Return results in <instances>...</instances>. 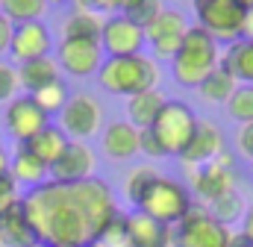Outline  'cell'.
<instances>
[{"instance_id": "cell-15", "label": "cell", "mask_w": 253, "mask_h": 247, "mask_svg": "<svg viewBox=\"0 0 253 247\" xmlns=\"http://www.w3.org/2000/svg\"><path fill=\"white\" fill-rule=\"evenodd\" d=\"M50 47H53L50 30H47L42 21L15 24V30H12V41H9V56L18 62V65H24V62H30V59L50 56Z\"/></svg>"}, {"instance_id": "cell-42", "label": "cell", "mask_w": 253, "mask_h": 247, "mask_svg": "<svg viewBox=\"0 0 253 247\" xmlns=\"http://www.w3.org/2000/svg\"><path fill=\"white\" fill-rule=\"evenodd\" d=\"M9 174V153L0 147V177H6Z\"/></svg>"}, {"instance_id": "cell-26", "label": "cell", "mask_w": 253, "mask_h": 247, "mask_svg": "<svg viewBox=\"0 0 253 247\" xmlns=\"http://www.w3.org/2000/svg\"><path fill=\"white\" fill-rule=\"evenodd\" d=\"M236 80L227 74V71H221V68H215L200 85H197V91H200V97L206 100V103H227L230 97H233V91H236Z\"/></svg>"}, {"instance_id": "cell-47", "label": "cell", "mask_w": 253, "mask_h": 247, "mask_svg": "<svg viewBox=\"0 0 253 247\" xmlns=\"http://www.w3.org/2000/svg\"><path fill=\"white\" fill-rule=\"evenodd\" d=\"M30 247H50V245H44V242H36V245H30Z\"/></svg>"}, {"instance_id": "cell-6", "label": "cell", "mask_w": 253, "mask_h": 247, "mask_svg": "<svg viewBox=\"0 0 253 247\" xmlns=\"http://www.w3.org/2000/svg\"><path fill=\"white\" fill-rule=\"evenodd\" d=\"M191 206H194V200H191L189 188L183 183H177V180H171V177H162V174H159L156 183L147 188V194H144V200H141L138 209L147 212L150 218H156V221L174 227Z\"/></svg>"}, {"instance_id": "cell-7", "label": "cell", "mask_w": 253, "mask_h": 247, "mask_svg": "<svg viewBox=\"0 0 253 247\" xmlns=\"http://www.w3.org/2000/svg\"><path fill=\"white\" fill-rule=\"evenodd\" d=\"M100 126H103V109L97 97H91L88 91H77L68 97V103L59 112V129L71 141H85L94 132H100Z\"/></svg>"}, {"instance_id": "cell-5", "label": "cell", "mask_w": 253, "mask_h": 247, "mask_svg": "<svg viewBox=\"0 0 253 247\" xmlns=\"http://www.w3.org/2000/svg\"><path fill=\"white\" fill-rule=\"evenodd\" d=\"M147 129L156 135L165 156H180L197 129V118L183 100H168L162 106V112L156 115L153 126H147Z\"/></svg>"}, {"instance_id": "cell-1", "label": "cell", "mask_w": 253, "mask_h": 247, "mask_svg": "<svg viewBox=\"0 0 253 247\" xmlns=\"http://www.w3.org/2000/svg\"><path fill=\"white\" fill-rule=\"evenodd\" d=\"M24 215L36 239L50 247H85L100 239L106 224L118 215L112 188L91 177L77 185L47 183L21 197Z\"/></svg>"}, {"instance_id": "cell-18", "label": "cell", "mask_w": 253, "mask_h": 247, "mask_svg": "<svg viewBox=\"0 0 253 247\" xmlns=\"http://www.w3.org/2000/svg\"><path fill=\"white\" fill-rule=\"evenodd\" d=\"M100 147H103V153H106L112 162H126V159L138 156V129L129 121L109 124V126L103 129Z\"/></svg>"}, {"instance_id": "cell-41", "label": "cell", "mask_w": 253, "mask_h": 247, "mask_svg": "<svg viewBox=\"0 0 253 247\" xmlns=\"http://www.w3.org/2000/svg\"><path fill=\"white\" fill-rule=\"evenodd\" d=\"M242 233L253 242V209H248V212H245V218H242Z\"/></svg>"}, {"instance_id": "cell-44", "label": "cell", "mask_w": 253, "mask_h": 247, "mask_svg": "<svg viewBox=\"0 0 253 247\" xmlns=\"http://www.w3.org/2000/svg\"><path fill=\"white\" fill-rule=\"evenodd\" d=\"M85 247H106L103 242H91V245H85Z\"/></svg>"}, {"instance_id": "cell-30", "label": "cell", "mask_w": 253, "mask_h": 247, "mask_svg": "<svg viewBox=\"0 0 253 247\" xmlns=\"http://www.w3.org/2000/svg\"><path fill=\"white\" fill-rule=\"evenodd\" d=\"M68 88H65V82L62 80H56V82H50V85H44L42 91H36L33 94V100L39 103V109L50 118V115H59L62 112V106L68 103Z\"/></svg>"}, {"instance_id": "cell-36", "label": "cell", "mask_w": 253, "mask_h": 247, "mask_svg": "<svg viewBox=\"0 0 253 247\" xmlns=\"http://www.w3.org/2000/svg\"><path fill=\"white\" fill-rule=\"evenodd\" d=\"M138 153H144L150 159H165V150L159 147V141L150 129H138Z\"/></svg>"}, {"instance_id": "cell-38", "label": "cell", "mask_w": 253, "mask_h": 247, "mask_svg": "<svg viewBox=\"0 0 253 247\" xmlns=\"http://www.w3.org/2000/svg\"><path fill=\"white\" fill-rule=\"evenodd\" d=\"M12 30H15V24L0 12V56L9 50V41H12Z\"/></svg>"}, {"instance_id": "cell-32", "label": "cell", "mask_w": 253, "mask_h": 247, "mask_svg": "<svg viewBox=\"0 0 253 247\" xmlns=\"http://www.w3.org/2000/svg\"><path fill=\"white\" fill-rule=\"evenodd\" d=\"M165 6H162V0H124V12L129 21H135L138 27H147L159 12H162Z\"/></svg>"}, {"instance_id": "cell-40", "label": "cell", "mask_w": 253, "mask_h": 247, "mask_svg": "<svg viewBox=\"0 0 253 247\" xmlns=\"http://www.w3.org/2000/svg\"><path fill=\"white\" fill-rule=\"evenodd\" d=\"M227 247H253V242L245 236V233H230V242Z\"/></svg>"}, {"instance_id": "cell-17", "label": "cell", "mask_w": 253, "mask_h": 247, "mask_svg": "<svg viewBox=\"0 0 253 247\" xmlns=\"http://www.w3.org/2000/svg\"><path fill=\"white\" fill-rule=\"evenodd\" d=\"M126 247H171V227L135 209L126 215Z\"/></svg>"}, {"instance_id": "cell-25", "label": "cell", "mask_w": 253, "mask_h": 247, "mask_svg": "<svg viewBox=\"0 0 253 247\" xmlns=\"http://www.w3.org/2000/svg\"><path fill=\"white\" fill-rule=\"evenodd\" d=\"M103 21H106V18L97 15V12L74 9L62 24V39H88V41H100Z\"/></svg>"}, {"instance_id": "cell-4", "label": "cell", "mask_w": 253, "mask_h": 247, "mask_svg": "<svg viewBox=\"0 0 253 247\" xmlns=\"http://www.w3.org/2000/svg\"><path fill=\"white\" fill-rule=\"evenodd\" d=\"M230 227H224L206 206H191L171 227V247H227Z\"/></svg>"}, {"instance_id": "cell-8", "label": "cell", "mask_w": 253, "mask_h": 247, "mask_svg": "<svg viewBox=\"0 0 253 247\" xmlns=\"http://www.w3.org/2000/svg\"><path fill=\"white\" fill-rule=\"evenodd\" d=\"M189 33V24H186V15L177 12V9H162L147 27H144V39L153 50V59H174L183 39Z\"/></svg>"}, {"instance_id": "cell-11", "label": "cell", "mask_w": 253, "mask_h": 247, "mask_svg": "<svg viewBox=\"0 0 253 247\" xmlns=\"http://www.w3.org/2000/svg\"><path fill=\"white\" fill-rule=\"evenodd\" d=\"M3 124H6V132L18 144H27L33 135H39L50 124V118L39 109V103L33 100V94H21V97H15V100L6 103Z\"/></svg>"}, {"instance_id": "cell-9", "label": "cell", "mask_w": 253, "mask_h": 247, "mask_svg": "<svg viewBox=\"0 0 253 247\" xmlns=\"http://www.w3.org/2000/svg\"><path fill=\"white\" fill-rule=\"evenodd\" d=\"M197 9V27H203L215 41H239L242 39V18H245V9L236 3V0H212V3H203V6H194Z\"/></svg>"}, {"instance_id": "cell-22", "label": "cell", "mask_w": 253, "mask_h": 247, "mask_svg": "<svg viewBox=\"0 0 253 247\" xmlns=\"http://www.w3.org/2000/svg\"><path fill=\"white\" fill-rule=\"evenodd\" d=\"M165 103H168V100H165V94H162L159 88L132 94V97H126V121L132 124L135 129H147V126H153L156 115L162 112Z\"/></svg>"}, {"instance_id": "cell-24", "label": "cell", "mask_w": 253, "mask_h": 247, "mask_svg": "<svg viewBox=\"0 0 253 247\" xmlns=\"http://www.w3.org/2000/svg\"><path fill=\"white\" fill-rule=\"evenodd\" d=\"M68 141H71V138L65 135L59 126L47 124V126L39 132V135H33V138L27 141V150H30V153H36V156H39V159H42V162L50 168V165H53V162L62 156V150L68 147Z\"/></svg>"}, {"instance_id": "cell-16", "label": "cell", "mask_w": 253, "mask_h": 247, "mask_svg": "<svg viewBox=\"0 0 253 247\" xmlns=\"http://www.w3.org/2000/svg\"><path fill=\"white\" fill-rule=\"evenodd\" d=\"M221 153H224V135H221L218 124L197 121V129H194L191 141L186 144V150L180 153V162H183V168L194 171V168H200V165L215 162Z\"/></svg>"}, {"instance_id": "cell-35", "label": "cell", "mask_w": 253, "mask_h": 247, "mask_svg": "<svg viewBox=\"0 0 253 247\" xmlns=\"http://www.w3.org/2000/svg\"><path fill=\"white\" fill-rule=\"evenodd\" d=\"M21 203V191H18V183L6 174V177H0V215L6 212V209H12V206H18Z\"/></svg>"}, {"instance_id": "cell-45", "label": "cell", "mask_w": 253, "mask_h": 247, "mask_svg": "<svg viewBox=\"0 0 253 247\" xmlns=\"http://www.w3.org/2000/svg\"><path fill=\"white\" fill-rule=\"evenodd\" d=\"M203 3H212V0H194V6H203Z\"/></svg>"}, {"instance_id": "cell-31", "label": "cell", "mask_w": 253, "mask_h": 247, "mask_svg": "<svg viewBox=\"0 0 253 247\" xmlns=\"http://www.w3.org/2000/svg\"><path fill=\"white\" fill-rule=\"evenodd\" d=\"M227 112L230 118L239 124H251L253 121V85H236L233 97L227 100Z\"/></svg>"}, {"instance_id": "cell-29", "label": "cell", "mask_w": 253, "mask_h": 247, "mask_svg": "<svg viewBox=\"0 0 253 247\" xmlns=\"http://www.w3.org/2000/svg\"><path fill=\"white\" fill-rule=\"evenodd\" d=\"M209 212H212L224 227H230V224H236V221L245 218L248 206H245V197H242L239 191H227L224 197H218V200L209 203Z\"/></svg>"}, {"instance_id": "cell-23", "label": "cell", "mask_w": 253, "mask_h": 247, "mask_svg": "<svg viewBox=\"0 0 253 247\" xmlns=\"http://www.w3.org/2000/svg\"><path fill=\"white\" fill-rule=\"evenodd\" d=\"M59 71L62 68L53 56H42V59H30L24 65H18V80H21V88H27V94H36L44 85L56 82Z\"/></svg>"}, {"instance_id": "cell-46", "label": "cell", "mask_w": 253, "mask_h": 247, "mask_svg": "<svg viewBox=\"0 0 253 247\" xmlns=\"http://www.w3.org/2000/svg\"><path fill=\"white\" fill-rule=\"evenodd\" d=\"M47 3H56V6H62V3H68V0H47Z\"/></svg>"}, {"instance_id": "cell-28", "label": "cell", "mask_w": 253, "mask_h": 247, "mask_svg": "<svg viewBox=\"0 0 253 247\" xmlns=\"http://www.w3.org/2000/svg\"><path fill=\"white\" fill-rule=\"evenodd\" d=\"M0 12L12 24L42 21V15L47 12V0H0Z\"/></svg>"}, {"instance_id": "cell-13", "label": "cell", "mask_w": 253, "mask_h": 247, "mask_svg": "<svg viewBox=\"0 0 253 247\" xmlns=\"http://www.w3.org/2000/svg\"><path fill=\"white\" fill-rule=\"evenodd\" d=\"M97 159L91 153V147L85 141H68V147L62 150V156L50 165V183L59 185H77L94 177Z\"/></svg>"}, {"instance_id": "cell-48", "label": "cell", "mask_w": 253, "mask_h": 247, "mask_svg": "<svg viewBox=\"0 0 253 247\" xmlns=\"http://www.w3.org/2000/svg\"><path fill=\"white\" fill-rule=\"evenodd\" d=\"M0 247H3V245H0Z\"/></svg>"}, {"instance_id": "cell-2", "label": "cell", "mask_w": 253, "mask_h": 247, "mask_svg": "<svg viewBox=\"0 0 253 247\" xmlns=\"http://www.w3.org/2000/svg\"><path fill=\"white\" fill-rule=\"evenodd\" d=\"M97 82L109 94L132 97V94L156 88V82H159V65H156L153 56H144V53H135V56H109V59H103L100 71H97Z\"/></svg>"}, {"instance_id": "cell-43", "label": "cell", "mask_w": 253, "mask_h": 247, "mask_svg": "<svg viewBox=\"0 0 253 247\" xmlns=\"http://www.w3.org/2000/svg\"><path fill=\"white\" fill-rule=\"evenodd\" d=\"M236 3H239L242 9H253V0H236Z\"/></svg>"}, {"instance_id": "cell-3", "label": "cell", "mask_w": 253, "mask_h": 247, "mask_svg": "<svg viewBox=\"0 0 253 247\" xmlns=\"http://www.w3.org/2000/svg\"><path fill=\"white\" fill-rule=\"evenodd\" d=\"M221 59V47L218 41L203 30V27H189L177 56L171 59V71H174V80L186 88H197L215 68Z\"/></svg>"}, {"instance_id": "cell-27", "label": "cell", "mask_w": 253, "mask_h": 247, "mask_svg": "<svg viewBox=\"0 0 253 247\" xmlns=\"http://www.w3.org/2000/svg\"><path fill=\"white\" fill-rule=\"evenodd\" d=\"M156 177H159V171L153 165H135V168H129V174H126V180H124V197L135 209L141 206L147 188L156 183Z\"/></svg>"}, {"instance_id": "cell-10", "label": "cell", "mask_w": 253, "mask_h": 247, "mask_svg": "<svg viewBox=\"0 0 253 247\" xmlns=\"http://www.w3.org/2000/svg\"><path fill=\"white\" fill-rule=\"evenodd\" d=\"M147 44L144 39V27H138L135 21H129L124 12L109 15L103 21V33H100V47L109 56H135L141 53V47Z\"/></svg>"}, {"instance_id": "cell-20", "label": "cell", "mask_w": 253, "mask_h": 247, "mask_svg": "<svg viewBox=\"0 0 253 247\" xmlns=\"http://www.w3.org/2000/svg\"><path fill=\"white\" fill-rule=\"evenodd\" d=\"M36 230L24 215V206H12L0 215V245L3 247H30L36 245Z\"/></svg>"}, {"instance_id": "cell-19", "label": "cell", "mask_w": 253, "mask_h": 247, "mask_svg": "<svg viewBox=\"0 0 253 247\" xmlns=\"http://www.w3.org/2000/svg\"><path fill=\"white\" fill-rule=\"evenodd\" d=\"M9 177L18 185H27V188H39L50 180V168L27 150V144H18V150L9 156Z\"/></svg>"}, {"instance_id": "cell-12", "label": "cell", "mask_w": 253, "mask_h": 247, "mask_svg": "<svg viewBox=\"0 0 253 247\" xmlns=\"http://www.w3.org/2000/svg\"><path fill=\"white\" fill-rule=\"evenodd\" d=\"M106 59L100 41H88V39H62L56 47V62L65 74L71 77H91L100 71V65Z\"/></svg>"}, {"instance_id": "cell-39", "label": "cell", "mask_w": 253, "mask_h": 247, "mask_svg": "<svg viewBox=\"0 0 253 247\" xmlns=\"http://www.w3.org/2000/svg\"><path fill=\"white\" fill-rule=\"evenodd\" d=\"M242 39L253 41V9H245V18H242Z\"/></svg>"}, {"instance_id": "cell-21", "label": "cell", "mask_w": 253, "mask_h": 247, "mask_svg": "<svg viewBox=\"0 0 253 247\" xmlns=\"http://www.w3.org/2000/svg\"><path fill=\"white\" fill-rule=\"evenodd\" d=\"M218 68L227 71L236 82H248L253 85V41H233L221 50V59H218Z\"/></svg>"}, {"instance_id": "cell-14", "label": "cell", "mask_w": 253, "mask_h": 247, "mask_svg": "<svg viewBox=\"0 0 253 247\" xmlns=\"http://www.w3.org/2000/svg\"><path fill=\"white\" fill-rule=\"evenodd\" d=\"M191 185L197 191V197H203L206 203L224 197L227 191H236V177H233V156L221 153L215 162L200 165L191 171Z\"/></svg>"}, {"instance_id": "cell-33", "label": "cell", "mask_w": 253, "mask_h": 247, "mask_svg": "<svg viewBox=\"0 0 253 247\" xmlns=\"http://www.w3.org/2000/svg\"><path fill=\"white\" fill-rule=\"evenodd\" d=\"M21 80H18V68L9 62H0V103H9L18 97Z\"/></svg>"}, {"instance_id": "cell-34", "label": "cell", "mask_w": 253, "mask_h": 247, "mask_svg": "<svg viewBox=\"0 0 253 247\" xmlns=\"http://www.w3.org/2000/svg\"><path fill=\"white\" fill-rule=\"evenodd\" d=\"M74 9H85V12H97L109 18L124 9V0H74Z\"/></svg>"}, {"instance_id": "cell-37", "label": "cell", "mask_w": 253, "mask_h": 247, "mask_svg": "<svg viewBox=\"0 0 253 247\" xmlns=\"http://www.w3.org/2000/svg\"><path fill=\"white\" fill-rule=\"evenodd\" d=\"M236 144H239V153L248 156L253 162V121L242 124V129H239V135H236Z\"/></svg>"}]
</instances>
